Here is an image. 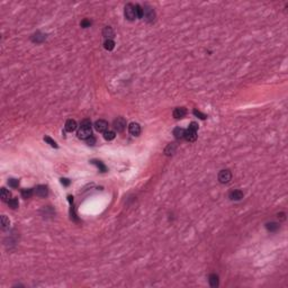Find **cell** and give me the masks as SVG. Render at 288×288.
Segmentation results:
<instances>
[{
	"label": "cell",
	"mask_w": 288,
	"mask_h": 288,
	"mask_svg": "<svg viewBox=\"0 0 288 288\" xmlns=\"http://www.w3.org/2000/svg\"><path fill=\"white\" fill-rule=\"evenodd\" d=\"M230 198L232 200H241L243 198V193L241 190H233L230 193Z\"/></svg>",
	"instance_id": "13"
},
{
	"label": "cell",
	"mask_w": 288,
	"mask_h": 288,
	"mask_svg": "<svg viewBox=\"0 0 288 288\" xmlns=\"http://www.w3.org/2000/svg\"><path fill=\"white\" fill-rule=\"evenodd\" d=\"M47 187L44 186V185H40V186H37L35 188L34 190V194L36 196H38V197H46L47 196Z\"/></svg>",
	"instance_id": "8"
},
{
	"label": "cell",
	"mask_w": 288,
	"mask_h": 288,
	"mask_svg": "<svg viewBox=\"0 0 288 288\" xmlns=\"http://www.w3.org/2000/svg\"><path fill=\"white\" fill-rule=\"evenodd\" d=\"M0 196H1V199H2L3 202H9V200L11 199V194H10V191L7 190L6 188H1Z\"/></svg>",
	"instance_id": "15"
},
{
	"label": "cell",
	"mask_w": 288,
	"mask_h": 288,
	"mask_svg": "<svg viewBox=\"0 0 288 288\" xmlns=\"http://www.w3.org/2000/svg\"><path fill=\"white\" fill-rule=\"evenodd\" d=\"M185 129L181 128V127H176L173 129V135L177 140H181V138H185Z\"/></svg>",
	"instance_id": "14"
},
{
	"label": "cell",
	"mask_w": 288,
	"mask_h": 288,
	"mask_svg": "<svg viewBox=\"0 0 288 288\" xmlns=\"http://www.w3.org/2000/svg\"><path fill=\"white\" fill-rule=\"evenodd\" d=\"M104 47L107 50V51H111V50H114V47H115V43L113 40H106L105 43H104Z\"/></svg>",
	"instance_id": "19"
},
{
	"label": "cell",
	"mask_w": 288,
	"mask_h": 288,
	"mask_svg": "<svg viewBox=\"0 0 288 288\" xmlns=\"http://www.w3.org/2000/svg\"><path fill=\"white\" fill-rule=\"evenodd\" d=\"M232 179V173L230 170H222L218 173V180L221 184H229Z\"/></svg>",
	"instance_id": "5"
},
{
	"label": "cell",
	"mask_w": 288,
	"mask_h": 288,
	"mask_svg": "<svg viewBox=\"0 0 288 288\" xmlns=\"http://www.w3.org/2000/svg\"><path fill=\"white\" fill-rule=\"evenodd\" d=\"M91 163L93 164H95L98 169H99V171H102V172H106L107 171V168H106V166L102 163V162H100V161H97V160H93L91 161Z\"/></svg>",
	"instance_id": "18"
},
{
	"label": "cell",
	"mask_w": 288,
	"mask_h": 288,
	"mask_svg": "<svg viewBox=\"0 0 288 288\" xmlns=\"http://www.w3.org/2000/svg\"><path fill=\"white\" fill-rule=\"evenodd\" d=\"M187 114V110L185 107H177L176 109L173 110V117L175 118H184L185 116H186Z\"/></svg>",
	"instance_id": "9"
},
{
	"label": "cell",
	"mask_w": 288,
	"mask_h": 288,
	"mask_svg": "<svg viewBox=\"0 0 288 288\" xmlns=\"http://www.w3.org/2000/svg\"><path fill=\"white\" fill-rule=\"evenodd\" d=\"M102 36L107 40H111L114 37V31L110 26H106L104 29H102Z\"/></svg>",
	"instance_id": "12"
},
{
	"label": "cell",
	"mask_w": 288,
	"mask_h": 288,
	"mask_svg": "<svg viewBox=\"0 0 288 288\" xmlns=\"http://www.w3.org/2000/svg\"><path fill=\"white\" fill-rule=\"evenodd\" d=\"M124 15H125V18L127 20H134L137 18L136 16V9L135 6L132 5V3H127L125 6V9H124Z\"/></svg>",
	"instance_id": "1"
},
{
	"label": "cell",
	"mask_w": 288,
	"mask_h": 288,
	"mask_svg": "<svg viewBox=\"0 0 288 288\" xmlns=\"http://www.w3.org/2000/svg\"><path fill=\"white\" fill-rule=\"evenodd\" d=\"M95 128L100 133H105L106 131H108V123L104 119H99L95 123Z\"/></svg>",
	"instance_id": "6"
},
{
	"label": "cell",
	"mask_w": 288,
	"mask_h": 288,
	"mask_svg": "<svg viewBox=\"0 0 288 288\" xmlns=\"http://www.w3.org/2000/svg\"><path fill=\"white\" fill-rule=\"evenodd\" d=\"M95 143H96V140H95V137L90 136L89 138H87V144H88V145H93Z\"/></svg>",
	"instance_id": "32"
},
{
	"label": "cell",
	"mask_w": 288,
	"mask_h": 288,
	"mask_svg": "<svg viewBox=\"0 0 288 288\" xmlns=\"http://www.w3.org/2000/svg\"><path fill=\"white\" fill-rule=\"evenodd\" d=\"M61 182H62L64 186H69V185H70V180L67 178H62L61 179Z\"/></svg>",
	"instance_id": "34"
},
{
	"label": "cell",
	"mask_w": 288,
	"mask_h": 288,
	"mask_svg": "<svg viewBox=\"0 0 288 288\" xmlns=\"http://www.w3.org/2000/svg\"><path fill=\"white\" fill-rule=\"evenodd\" d=\"M128 132H129L131 135L138 136L140 133H141V126H140V124H137V123H131L128 125Z\"/></svg>",
	"instance_id": "7"
},
{
	"label": "cell",
	"mask_w": 288,
	"mask_h": 288,
	"mask_svg": "<svg viewBox=\"0 0 288 288\" xmlns=\"http://www.w3.org/2000/svg\"><path fill=\"white\" fill-rule=\"evenodd\" d=\"M44 141H45V142H47V143L50 144L51 146H53V147H55V149L58 147V144L55 143V141H53V140H52V138H51V137H50V136H45V137H44Z\"/></svg>",
	"instance_id": "27"
},
{
	"label": "cell",
	"mask_w": 288,
	"mask_h": 288,
	"mask_svg": "<svg viewBox=\"0 0 288 288\" xmlns=\"http://www.w3.org/2000/svg\"><path fill=\"white\" fill-rule=\"evenodd\" d=\"M189 129H191V131H197L198 129V124L195 123V122H193V123H190V125H189Z\"/></svg>",
	"instance_id": "31"
},
{
	"label": "cell",
	"mask_w": 288,
	"mask_h": 288,
	"mask_svg": "<svg viewBox=\"0 0 288 288\" xmlns=\"http://www.w3.org/2000/svg\"><path fill=\"white\" fill-rule=\"evenodd\" d=\"M115 132H113V131H106L105 133H104V137H105V140H107V141H111V140H114L115 138Z\"/></svg>",
	"instance_id": "20"
},
{
	"label": "cell",
	"mask_w": 288,
	"mask_h": 288,
	"mask_svg": "<svg viewBox=\"0 0 288 288\" xmlns=\"http://www.w3.org/2000/svg\"><path fill=\"white\" fill-rule=\"evenodd\" d=\"M8 185L10 187H13V188H17L19 186V181H18L17 179H9Z\"/></svg>",
	"instance_id": "28"
},
{
	"label": "cell",
	"mask_w": 288,
	"mask_h": 288,
	"mask_svg": "<svg viewBox=\"0 0 288 288\" xmlns=\"http://www.w3.org/2000/svg\"><path fill=\"white\" fill-rule=\"evenodd\" d=\"M185 138H186L188 142H194L196 141V138H197V133H196L195 131H191V129H187L186 132H185Z\"/></svg>",
	"instance_id": "10"
},
{
	"label": "cell",
	"mask_w": 288,
	"mask_h": 288,
	"mask_svg": "<svg viewBox=\"0 0 288 288\" xmlns=\"http://www.w3.org/2000/svg\"><path fill=\"white\" fill-rule=\"evenodd\" d=\"M33 193H34L33 189H23V190H22V197L25 198V199L31 198L32 195H33Z\"/></svg>",
	"instance_id": "22"
},
{
	"label": "cell",
	"mask_w": 288,
	"mask_h": 288,
	"mask_svg": "<svg viewBox=\"0 0 288 288\" xmlns=\"http://www.w3.org/2000/svg\"><path fill=\"white\" fill-rule=\"evenodd\" d=\"M194 114H195L197 117H199L200 119H206V115H205V114H203V113H200L199 110L194 109Z\"/></svg>",
	"instance_id": "29"
},
{
	"label": "cell",
	"mask_w": 288,
	"mask_h": 288,
	"mask_svg": "<svg viewBox=\"0 0 288 288\" xmlns=\"http://www.w3.org/2000/svg\"><path fill=\"white\" fill-rule=\"evenodd\" d=\"M77 135L81 140H87L91 136V126H80L77 132Z\"/></svg>",
	"instance_id": "2"
},
{
	"label": "cell",
	"mask_w": 288,
	"mask_h": 288,
	"mask_svg": "<svg viewBox=\"0 0 288 288\" xmlns=\"http://www.w3.org/2000/svg\"><path fill=\"white\" fill-rule=\"evenodd\" d=\"M113 127H114V129L115 131H117V132H123L125 128H126V120L123 118V117H117V118L114 120V123H113Z\"/></svg>",
	"instance_id": "4"
},
{
	"label": "cell",
	"mask_w": 288,
	"mask_h": 288,
	"mask_svg": "<svg viewBox=\"0 0 288 288\" xmlns=\"http://www.w3.org/2000/svg\"><path fill=\"white\" fill-rule=\"evenodd\" d=\"M9 224H10L9 220L6 217V216H5V215H2V216H1V226H2V229L3 230L8 229Z\"/></svg>",
	"instance_id": "23"
},
{
	"label": "cell",
	"mask_w": 288,
	"mask_h": 288,
	"mask_svg": "<svg viewBox=\"0 0 288 288\" xmlns=\"http://www.w3.org/2000/svg\"><path fill=\"white\" fill-rule=\"evenodd\" d=\"M176 149H177V146H176V144L175 143H171L169 144L167 147H166V150H164V153L167 154V155H171V154H173V153L176 152Z\"/></svg>",
	"instance_id": "17"
},
{
	"label": "cell",
	"mask_w": 288,
	"mask_h": 288,
	"mask_svg": "<svg viewBox=\"0 0 288 288\" xmlns=\"http://www.w3.org/2000/svg\"><path fill=\"white\" fill-rule=\"evenodd\" d=\"M80 25H81V27H83V28H87V27H89V26L91 25V23H90V20H88V19H83V20L80 23Z\"/></svg>",
	"instance_id": "30"
},
{
	"label": "cell",
	"mask_w": 288,
	"mask_h": 288,
	"mask_svg": "<svg viewBox=\"0 0 288 288\" xmlns=\"http://www.w3.org/2000/svg\"><path fill=\"white\" fill-rule=\"evenodd\" d=\"M77 129V122L74 119H68L65 122V131L67 132H73Z\"/></svg>",
	"instance_id": "11"
},
{
	"label": "cell",
	"mask_w": 288,
	"mask_h": 288,
	"mask_svg": "<svg viewBox=\"0 0 288 288\" xmlns=\"http://www.w3.org/2000/svg\"><path fill=\"white\" fill-rule=\"evenodd\" d=\"M135 9H136V16H137V18H143V8L140 5H136Z\"/></svg>",
	"instance_id": "26"
},
{
	"label": "cell",
	"mask_w": 288,
	"mask_h": 288,
	"mask_svg": "<svg viewBox=\"0 0 288 288\" xmlns=\"http://www.w3.org/2000/svg\"><path fill=\"white\" fill-rule=\"evenodd\" d=\"M143 18L146 20V22H149V23H151L154 20V18H155V11L153 10L152 7H150V6H144L143 7Z\"/></svg>",
	"instance_id": "3"
},
{
	"label": "cell",
	"mask_w": 288,
	"mask_h": 288,
	"mask_svg": "<svg viewBox=\"0 0 288 288\" xmlns=\"http://www.w3.org/2000/svg\"><path fill=\"white\" fill-rule=\"evenodd\" d=\"M208 281H209V285H211L212 287H217V286H218V276L215 275V273L209 275Z\"/></svg>",
	"instance_id": "16"
},
{
	"label": "cell",
	"mask_w": 288,
	"mask_h": 288,
	"mask_svg": "<svg viewBox=\"0 0 288 288\" xmlns=\"http://www.w3.org/2000/svg\"><path fill=\"white\" fill-rule=\"evenodd\" d=\"M266 227L268 231H270V232H276L277 230L279 229V224H277V223H268L267 225H266Z\"/></svg>",
	"instance_id": "21"
},
{
	"label": "cell",
	"mask_w": 288,
	"mask_h": 288,
	"mask_svg": "<svg viewBox=\"0 0 288 288\" xmlns=\"http://www.w3.org/2000/svg\"><path fill=\"white\" fill-rule=\"evenodd\" d=\"M81 126H91V122L89 119H83L81 122Z\"/></svg>",
	"instance_id": "33"
},
{
	"label": "cell",
	"mask_w": 288,
	"mask_h": 288,
	"mask_svg": "<svg viewBox=\"0 0 288 288\" xmlns=\"http://www.w3.org/2000/svg\"><path fill=\"white\" fill-rule=\"evenodd\" d=\"M8 205L10 208H13V209H15V208H17L18 207V200L16 198H11L10 200L8 202Z\"/></svg>",
	"instance_id": "25"
},
{
	"label": "cell",
	"mask_w": 288,
	"mask_h": 288,
	"mask_svg": "<svg viewBox=\"0 0 288 288\" xmlns=\"http://www.w3.org/2000/svg\"><path fill=\"white\" fill-rule=\"evenodd\" d=\"M45 38H46V36H45V35H43V34H40V33H37V34H35L34 36H33V41L36 42V43L43 42Z\"/></svg>",
	"instance_id": "24"
}]
</instances>
